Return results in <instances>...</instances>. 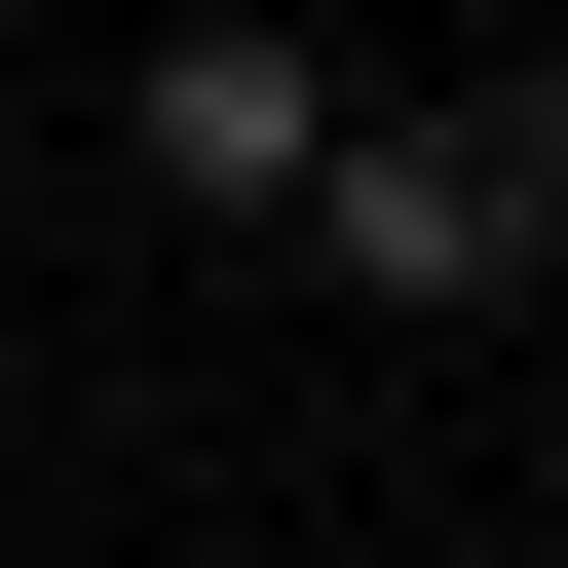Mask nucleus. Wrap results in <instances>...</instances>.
Listing matches in <instances>:
<instances>
[{
	"instance_id": "1",
	"label": "nucleus",
	"mask_w": 568,
	"mask_h": 568,
	"mask_svg": "<svg viewBox=\"0 0 568 568\" xmlns=\"http://www.w3.org/2000/svg\"><path fill=\"white\" fill-rule=\"evenodd\" d=\"M304 227L379 265V304H493V265L568 227V152H530V114H455V152H304Z\"/></svg>"
},
{
	"instance_id": "2",
	"label": "nucleus",
	"mask_w": 568,
	"mask_h": 568,
	"mask_svg": "<svg viewBox=\"0 0 568 568\" xmlns=\"http://www.w3.org/2000/svg\"><path fill=\"white\" fill-rule=\"evenodd\" d=\"M114 114H152V190H227V227H265V190L342 152V77H304V39H152Z\"/></svg>"
}]
</instances>
